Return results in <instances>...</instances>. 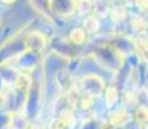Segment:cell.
<instances>
[{"instance_id":"cell-1","label":"cell","mask_w":148,"mask_h":129,"mask_svg":"<svg viewBox=\"0 0 148 129\" xmlns=\"http://www.w3.org/2000/svg\"><path fill=\"white\" fill-rule=\"evenodd\" d=\"M53 7L56 9V12L61 13V14H70L72 12L73 8V1L72 0H53Z\"/></svg>"}]
</instances>
